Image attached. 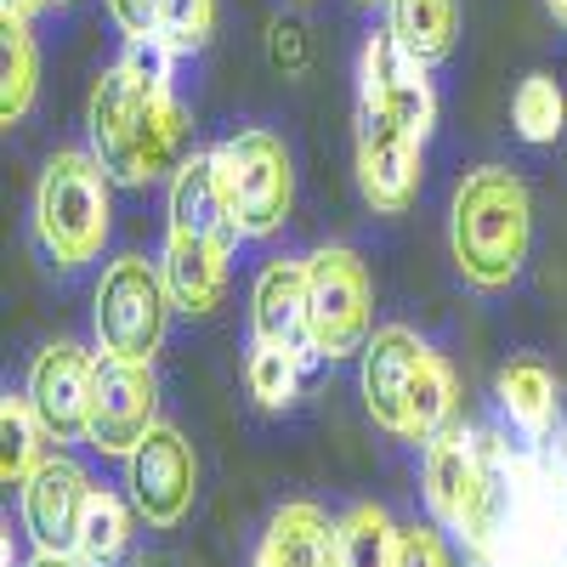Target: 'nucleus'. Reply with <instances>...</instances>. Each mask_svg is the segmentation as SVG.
<instances>
[{
	"label": "nucleus",
	"instance_id": "nucleus-1",
	"mask_svg": "<svg viewBox=\"0 0 567 567\" xmlns=\"http://www.w3.org/2000/svg\"><path fill=\"white\" fill-rule=\"evenodd\" d=\"M85 131H91V154L120 187H142L171 171L187 114L171 97V85L142 80L136 69L114 63L85 103Z\"/></svg>",
	"mask_w": 567,
	"mask_h": 567
},
{
	"label": "nucleus",
	"instance_id": "nucleus-2",
	"mask_svg": "<svg viewBox=\"0 0 567 567\" xmlns=\"http://www.w3.org/2000/svg\"><path fill=\"white\" fill-rule=\"evenodd\" d=\"M534 245V199L528 182L505 165L465 171L449 205V250L471 290H505L516 284Z\"/></svg>",
	"mask_w": 567,
	"mask_h": 567
},
{
	"label": "nucleus",
	"instance_id": "nucleus-3",
	"mask_svg": "<svg viewBox=\"0 0 567 567\" xmlns=\"http://www.w3.org/2000/svg\"><path fill=\"white\" fill-rule=\"evenodd\" d=\"M109 187L114 176L97 165L91 148H63L45 159L40 187H34V245L52 267L74 272L103 256L109 227H114Z\"/></svg>",
	"mask_w": 567,
	"mask_h": 567
},
{
	"label": "nucleus",
	"instance_id": "nucleus-4",
	"mask_svg": "<svg viewBox=\"0 0 567 567\" xmlns=\"http://www.w3.org/2000/svg\"><path fill=\"white\" fill-rule=\"evenodd\" d=\"M216 176L227 187L233 221H239L245 239H272V233L290 221L296 205V165L290 148L267 131V125H239L233 136H221L216 148Z\"/></svg>",
	"mask_w": 567,
	"mask_h": 567
},
{
	"label": "nucleus",
	"instance_id": "nucleus-5",
	"mask_svg": "<svg viewBox=\"0 0 567 567\" xmlns=\"http://www.w3.org/2000/svg\"><path fill=\"white\" fill-rule=\"evenodd\" d=\"M171 284L165 267L148 256H114L103 267L97 284V307H91V323H97V347L103 358H125V363H154L165 323H171Z\"/></svg>",
	"mask_w": 567,
	"mask_h": 567
},
{
	"label": "nucleus",
	"instance_id": "nucleus-6",
	"mask_svg": "<svg viewBox=\"0 0 567 567\" xmlns=\"http://www.w3.org/2000/svg\"><path fill=\"white\" fill-rule=\"evenodd\" d=\"M307 301H312V347L318 358H363L374 341V284L369 261L347 245H323L307 256Z\"/></svg>",
	"mask_w": 567,
	"mask_h": 567
},
{
	"label": "nucleus",
	"instance_id": "nucleus-7",
	"mask_svg": "<svg viewBox=\"0 0 567 567\" xmlns=\"http://www.w3.org/2000/svg\"><path fill=\"white\" fill-rule=\"evenodd\" d=\"M159 425V381L148 363H125V358H97V381H91V420H85V443L131 460L136 443Z\"/></svg>",
	"mask_w": 567,
	"mask_h": 567
},
{
	"label": "nucleus",
	"instance_id": "nucleus-8",
	"mask_svg": "<svg viewBox=\"0 0 567 567\" xmlns=\"http://www.w3.org/2000/svg\"><path fill=\"white\" fill-rule=\"evenodd\" d=\"M125 477H131V505L148 528H176L187 511H194L199 494V460L194 443H187L176 425H154L148 437L136 443V454L125 460Z\"/></svg>",
	"mask_w": 567,
	"mask_h": 567
},
{
	"label": "nucleus",
	"instance_id": "nucleus-9",
	"mask_svg": "<svg viewBox=\"0 0 567 567\" xmlns=\"http://www.w3.org/2000/svg\"><path fill=\"white\" fill-rule=\"evenodd\" d=\"M425 69L432 63H420L392 29L369 34L363 58H358V103L392 114L409 136L425 142L432 125H437V91H432V80H425Z\"/></svg>",
	"mask_w": 567,
	"mask_h": 567
},
{
	"label": "nucleus",
	"instance_id": "nucleus-10",
	"mask_svg": "<svg viewBox=\"0 0 567 567\" xmlns=\"http://www.w3.org/2000/svg\"><path fill=\"white\" fill-rule=\"evenodd\" d=\"M425 358H432V347L403 323L374 329V341L363 347V409L381 432L409 437V443H414V386H420Z\"/></svg>",
	"mask_w": 567,
	"mask_h": 567
},
{
	"label": "nucleus",
	"instance_id": "nucleus-11",
	"mask_svg": "<svg viewBox=\"0 0 567 567\" xmlns=\"http://www.w3.org/2000/svg\"><path fill=\"white\" fill-rule=\"evenodd\" d=\"M358 187L381 216H403L420 194V136L369 103H358Z\"/></svg>",
	"mask_w": 567,
	"mask_h": 567
},
{
	"label": "nucleus",
	"instance_id": "nucleus-12",
	"mask_svg": "<svg viewBox=\"0 0 567 567\" xmlns=\"http://www.w3.org/2000/svg\"><path fill=\"white\" fill-rule=\"evenodd\" d=\"M91 381H97V358L74 341L40 347L29 363V403L45 425L52 443H85V420H91Z\"/></svg>",
	"mask_w": 567,
	"mask_h": 567
},
{
	"label": "nucleus",
	"instance_id": "nucleus-13",
	"mask_svg": "<svg viewBox=\"0 0 567 567\" xmlns=\"http://www.w3.org/2000/svg\"><path fill=\"white\" fill-rule=\"evenodd\" d=\"M85 505H91L85 471H80L69 454H45V460L29 471V483H23V528H29L34 550H63V556H74Z\"/></svg>",
	"mask_w": 567,
	"mask_h": 567
},
{
	"label": "nucleus",
	"instance_id": "nucleus-14",
	"mask_svg": "<svg viewBox=\"0 0 567 567\" xmlns=\"http://www.w3.org/2000/svg\"><path fill=\"white\" fill-rule=\"evenodd\" d=\"M250 329L256 341L296 352L301 363L318 358L312 347V301H307V256H278L261 267L256 290H250Z\"/></svg>",
	"mask_w": 567,
	"mask_h": 567
},
{
	"label": "nucleus",
	"instance_id": "nucleus-15",
	"mask_svg": "<svg viewBox=\"0 0 567 567\" xmlns=\"http://www.w3.org/2000/svg\"><path fill=\"white\" fill-rule=\"evenodd\" d=\"M171 233H182V239L221 245V250H233V245L245 239L239 221H233L227 187H221L210 154H194V159L176 165V176H171Z\"/></svg>",
	"mask_w": 567,
	"mask_h": 567
},
{
	"label": "nucleus",
	"instance_id": "nucleus-16",
	"mask_svg": "<svg viewBox=\"0 0 567 567\" xmlns=\"http://www.w3.org/2000/svg\"><path fill=\"white\" fill-rule=\"evenodd\" d=\"M250 567H341L336 561V523L312 499L278 505Z\"/></svg>",
	"mask_w": 567,
	"mask_h": 567
},
{
	"label": "nucleus",
	"instance_id": "nucleus-17",
	"mask_svg": "<svg viewBox=\"0 0 567 567\" xmlns=\"http://www.w3.org/2000/svg\"><path fill=\"white\" fill-rule=\"evenodd\" d=\"M227 256L221 245H205V239H182V233H165V284H171V301L182 312H210L221 307L227 296Z\"/></svg>",
	"mask_w": 567,
	"mask_h": 567
},
{
	"label": "nucleus",
	"instance_id": "nucleus-18",
	"mask_svg": "<svg viewBox=\"0 0 567 567\" xmlns=\"http://www.w3.org/2000/svg\"><path fill=\"white\" fill-rule=\"evenodd\" d=\"M494 392H499V409L511 414V425H516L528 443H545V437H550L556 409H561V386H556V374H550L545 358H528V352L511 358V363L499 369Z\"/></svg>",
	"mask_w": 567,
	"mask_h": 567
},
{
	"label": "nucleus",
	"instance_id": "nucleus-19",
	"mask_svg": "<svg viewBox=\"0 0 567 567\" xmlns=\"http://www.w3.org/2000/svg\"><path fill=\"white\" fill-rule=\"evenodd\" d=\"M34 91H40V52L29 12L0 7V125H18L34 109Z\"/></svg>",
	"mask_w": 567,
	"mask_h": 567
},
{
	"label": "nucleus",
	"instance_id": "nucleus-20",
	"mask_svg": "<svg viewBox=\"0 0 567 567\" xmlns=\"http://www.w3.org/2000/svg\"><path fill=\"white\" fill-rule=\"evenodd\" d=\"M131 545H136V523H131L125 499L109 494V488H91V505H85L74 556H80L85 567H125V561H131Z\"/></svg>",
	"mask_w": 567,
	"mask_h": 567
},
{
	"label": "nucleus",
	"instance_id": "nucleus-21",
	"mask_svg": "<svg viewBox=\"0 0 567 567\" xmlns=\"http://www.w3.org/2000/svg\"><path fill=\"white\" fill-rule=\"evenodd\" d=\"M392 34L409 45L420 63H443L454 52V34H460V0H392Z\"/></svg>",
	"mask_w": 567,
	"mask_h": 567
},
{
	"label": "nucleus",
	"instance_id": "nucleus-22",
	"mask_svg": "<svg viewBox=\"0 0 567 567\" xmlns=\"http://www.w3.org/2000/svg\"><path fill=\"white\" fill-rule=\"evenodd\" d=\"M403 528L381 505H352L336 523V561L341 567H398Z\"/></svg>",
	"mask_w": 567,
	"mask_h": 567
},
{
	"label": "nucleus",
	"instance_id": "nucleus-23",
	"mask_svg": "<svg viewBox=\"0 0 567 567\" xmlns=\"http://www.w3.org/2000/svg\"><path fill=\"white\" fill-rule=\"evenodd\" d=\"M40 443H52V437H45V425H40L29 392H23V398L7 392V403H0V483H7V488H23L29 471L45 460Z\"/></svg>",
	"mask_w": 567,
	"mask_h": 567
},
{
	"label": "nucleus",
	"instance_id": "nucleus-24",
	"mask_svg": "<svg viewBox=\"0 0 567 567\" xmlns=\"http://www.w3.org/2000/svg\"><path fill=\"white\" fill-rule=\"evenodd\" d=\"M511 120H516V136L523 142H556L561 125H567V97L550 74H528L511 97Z\"/></svg>",
	"mask_w": 567,
	"mask_h": 567
},
{
	"label": "nucleus",
	"instance_id": "nucleus-25",
	"mask_svg": "<svg viewBox=\"0 0 567 567\" xmlns=\"http://www.w3.org/2000/svg\"><path fill=\"white\" fill-rule=\"evenodd\" d=\"M245 374H250V398H256L261 409H290V403H296V386H301V358L284 352V347L256 341Z\"/></svg>",
	"mask_w": 567,
	"mask_h": 567
},
{
	"label": "nucleus",
	"instance_id": "nucleus-26",
	"mask_svg": "<svg viewBox=\"0 0 567 567\" xmlns=\"http://www.w3.org/2000/svg\"><path fill=\"white\" fill-rule=\"evenodd\" d=\"M216 34V0H159V40L176 58L205 52Z\"/></svg>",
	"mask_w": 567,
	"mask_h": 567
},
{
	"label": "nucleus",
	"instance_id": "nucleus-27",
	"mask_svg": "<svg viewBox=\"0 0 567 567\" xmlns=\"http://www.w3.org/2000/svg\"><path fill=\"white\" fill-rule=\"evenodd\" d=\"M398 567H454V556H449V545L432 523H414V528H403Z\"/></svg>",
	"mask_w": 567,
	"mask_h": 567
},
{
	"label": "nucleus",
	"instance_id": "nucleus-28",
	"mask_svg": "<svg viewBox=\"0 0 567 567\" xmlns=\"http://www.w3.org/2000/svg\"><path fill=\"white\" fill-rule=\"evenodd\" d=\"M267 52H272V63L284 69V74H301L307 69V29L301 23H272V40H267Z\"/></svg>",
	"mask_w": 567,
	"mask_h": 567
},
{
	"label": "nucleus",
	"instance_id": "nucleus-29",
	"mask_svg": "<svg viewBox=\"0 0 567 567\" xmlns=\"http://www.w3.org/2000/svg\"><path fill=\"white\" fill-rule=\"evenodd\" d=\"M109 18L120 23L125 40H136V34H159V0H109Z\"/></svg>",
	"mask_w": 567,
	"mask_h": 567
},
{
	"label": "nucleus",
	"instance_id": "nucleus-30",
	"mask_svg": "<svg viewBox=\"0 0 567 567\" xmlns=\"http://www.w3.org/2000/svg\"><path fill=\"white\" fill-rule=\"evenodd\" d=\"M29 567H85V561H80V556H63V550H40Z\"/></svg>",
	"mask_w": 567,
	"mask_h": 567
},
{
	"label": "nucleus",
	"instance_id": "nucleus-31",
	"mask_svg": "<svg viewBox=\"0 0 567 567\" xmlns=\"http://www.w3.org/2000/svg\"><path fill=\"white\" fill-rule=\"evenodd\" d=\"M545 7H550V18H556V23L567 29V0H545Z\"/></svg>",
	"mask_w": 567,
	"mask_h": 567
},
{
	"label": "nucleus",
	"instance_id": "nucleus-32",
	"mask_svg": "<svg viewBox=\"0 0 567 567\" xmlns=\"http://www.w3.org/2000/svg\"><path fill=\"white\" fill-rule=\"evenodd\" d=\"M0 7H18V12H34V7H40V0H0Z\"/></svg>",
	"mask_w": 567,
	"mask_h": 567
},
{
	"label": "nucleus",
	"instance_id": "nucleus-33",
	"mask_svg": "<svg viewBox=\"0 0 567 567\" xmlns=\"http://www.w3.org/2000/svg\"><path fill=\"white\" fill-rule=\"evenodd\" d=\"M358 7H392V0H358Z\"/></svg>",
	"mask_w": 567,
	"mask_h": 567
},
{
	"label": "nucleus",
	"instance_id": "nucleus-34",
	"mask_svg": "<svg viewBox=\"0 0 567 567\" xmlns=\"http://www.w3.org/2000/svg\"><path fill=\"white\" fill-rule=\"evenodd\" d=\"M528 567H561V561H528Z\"/></svg>",
	"mask_w": 567,
	"mask_h": 567
},
{
	"label": "nucleus",
	"instance_id": "nucleus-35",
	"mask_svg": "<svg viewBox=\"0 0 567 567\" xmlns=\"http://www.w3.org/2000/svg\"><path fill=\"white\" fill-rule=\"evenodd\" d=\"M561 567H567V539H561Z\"/></svg>",
	"mask_w": 567,
	"mask_h": 567
},
{
	"label": "nucleus",
	"instance_id": "nucleus-36",
	"mask_svg": "<svg viewBox=\"0 0 567 567\" xmlns=\"http://www.w3.org/2000/svg\"><path fill=\"white\" fill-rule=\"evenodd\" d=\"M58 7H74V0H58Z\"/></svg>",
	"mask_w": 567,
	"mask_h": 567
}]
</instances>
